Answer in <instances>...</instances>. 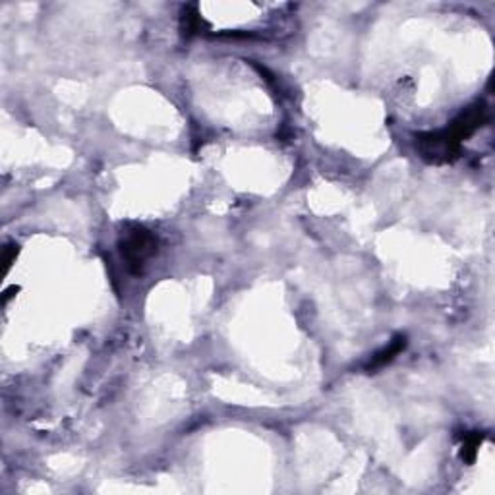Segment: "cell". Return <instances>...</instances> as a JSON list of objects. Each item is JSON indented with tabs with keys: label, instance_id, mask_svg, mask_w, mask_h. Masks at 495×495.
Wrapping results in <instances>:
<instances>
[{
	"label": "cell",
	"instance_id": "obj_1",
	"mask_svg": "<svg viewBox=\"0 0 495 495\" xmlns=\"http://www.w3.org/2000/svg\"><path fill=\"white\" fill-rule=\"evenodd\" d=\"M120 252L132 273H141L145 262L157 252V238L143 226H132L122 234Z\"/></svg>",
	"mask_w": 495,
	"mask_h": 495
},
{
	"label": "cell",
	"instance_id": "obj_3",
	"mask_svg": "<svg viewBox=\"0 0 495 495\" xmlns=\"http://www.w3.org/2000/svg\"><path fill=\"white\" fill-rule=\"evenodd\" d=\"M480 443H482V435H476V433L465 438V443H462V449H460V457H462L465 462H472L476 458Z\"/></svg>",
	"mask_w": 495,
	"mask_h": 495
},
{
	"label": "cell",
	"instance_id": "obj_2",
	"mask_svg": "<svg viewBox=\"0 0 495 495\" xmlns=\"http://www.w3.org/2000/svg\"><path fill=\"white\" fill-rule=\"evenodd\" d=\"M404 345H406L404 336H395L391 343L385 346L384 350H379L377 354L372 356V360H370V364H368V370H377V368H384L385 364H389L395 356L401 354L402 350H404Z\"/></svg>",
	"mask_w": 495,
	"mask_h": 495
}]
</instances>
